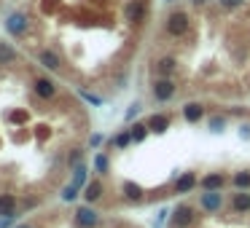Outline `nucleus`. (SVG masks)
Wrapping results in <instances>:
<instances>
[{
  "instance_id": "9b49d317",
  "label": "nucleus",
  "mask_w": 250,
  "mask_h": 228,
  "mask_svg": "<svg viewBox=\"0 0 250 228\" xmlns=\"http://www.w3.org/2000/svg\"><path fill=\"white\" fill-rule=\"evenodd\" d=\"M194 185H199V177L191 175V172H186L183 177H178V180H175V188H178V193H188Z\"/></svg>"
},
{
  "instance_id": "b1692460",
  "label": "nucleus",
  "mask_w": 250,
  "mask_h": 228,
  "mask_svg": "<svg viewBox=\"0 0 250 228\" xmlns=\"http://www.w3.org/2000/svg\"><path fill=\"white\" fill-rule=\"evenodd\" d=\"M129 142H132V132H121V135L113 140V145H116V148H127Z\"/></svg>"
},
{
  "instance_id": "6ab92c4d",
  "label": "nucleus",
  "mask_w": 250,
  "mask_h": 228,
  "mask_svg": "<svg viewBox=\"0 0 250 228\" xmlns=\"http://www.w3.org/2000/svg\"><path fill=\"white\" fill-rule=\"evenodd\" d=\"M124 193H127V199H132V201L143 199V188L134 185V182H124Z\"/></svg>"
},
{
  "instance_id": "f257e3e1",
  "label": "nucleus",
  "mask_w": 250,
  "mask_h": 228,
  "mask_svg": "<svg viewBox=\"0 0 250 228\" xmlns=\"http://www.w3.org/2000/svg\"><path fill=\"white\" fill-rule=\"evenodd\" d=\"M191 27V19H188L186 11H169L167 14V32L172 38H183Z\"/></svg>"
},
{
  "instance_id": "39448f33",
  "label": "nucleus",
  "mask_w": 250,
  "mask_h": 228,
  "mask_svg": "<svg viewBox=\"0 0 250 228\" xmlns=\"http://www.w3.org/2000/svg\"><path fill=\"white\" fill-rule=\"evenodd\" d=\"M6 27L11 35H22L24 30H27V16L24 14H11V16L6 19Z\"/></svg>"
},
{
  "instance_id": "4468645a",
  "label": "nucleus",
  "mask_w": 250,
  "mask_h": 228,
  "mask_svg": "<svg viewBox=\"0 0 250 228\" xmlns=\"http://www.w3.org/2000/svg\"><path fill=\"white\" fill-rule=\"evenodd\" d=\"M175 67H178V62H175L172 57H164V59H159V62H156V73L162 78H169L175 73Z\"/></svg>"
},
{
  "instance_id": "7ed1b4c3",
  "label": "nucleus",
  "mask_w": 250,
  "mask_h": 228,
  "mask_svg": "<svg viewBox=\"0 0 250 228\" xmlns=\"http://www.w3.org/2000/svg\"><path fill=\"white\" fill-rule=\"evenodd\" d=\"M199 204H202V210H207V212H218L223 207L221 191H204L202 196H199Z\"/></svg>"
},
{
  "instance_id": "cd10ccee",
  "label": "nucleus",
  "mask_w": 250,
  "mask_h": 228,
  "mask_svg": "<svg viewBox=\"0 0 250 228\" xmlns=\"http://www.w3.org/2000/svg\"><path fill=\"white\" fill-rule=\"evenodd\" d=\"M81 97H83V100H86V102H92V105H102V100H100V97H94V94L83 91V89H81Z\"/></svg>"
},
{
  "instance_id": "f03ea898",
  "label": "nucleus",
  "mask_w": 250,
  "mask_h": 228,
  "mask_svg": "<svg viewBox=\"0 0 250 228\" xmlns=\"http://www.w3.org/2000/svg\"><path fill=\"white\" fill-rule=\"evenodd\" d=\"M175 83L172 78H156V83H153V97H156L159 102H169L175 97Z\"/></svg>"
},
{
  "instance_id": "dca6fc26",
  "label": "nucleus",
  "mask_w": 250,
  "mask_h": 228,
  "mask_svg": "<svg viewBox=\"0 0 250 228\" xmlns=\"http://www.w3.org/2000/svg\"><path fill=\"white\" fill-rule=\"evenodd\" d=\"M41 62H43V67H49V70H59V57L54 51H41Z\"/></svg>"
},
{
  "instance_id": "c85d7f7f",
  "label": "nucleus",
  "mask_w": 250,
  "mask_h": 228,
  "mask_svg": "<svg viewBox=\"0 0 250 228\" xmlns=\"http://www.w3.org/2000/svg\"><path fill=\"white\" fill-rule=\"evenodd\" d=\"M140 113V102H134V105H129V110H127V121H132L134 116Z\"/></svg>"
},
{
  "instance_id": "4be33fe9",
  "label": "nucleus",
  "mask_w": 250,
  "mask_h": 228,
  "mask_svg": "<svg viewBox=\"0 0 250 228\" xmlns=\"http://www.w3.org/2000/svg\"><path fill=\"white\" fill-rule=\"evenodd\" d=\"M223 129H226V118H221V116L210 118V132H213V135H221Z\"/></svg>"
},
{
  "instance_id": "a878e982",
  "label": "nucleus",
  "mask_w": 250,
  "mask_h": 228,
  "mask_svg": "<svg viewBox=\"0 0 250 228\" xmlns=\"http://www.w3.org/2000/svg\"><path fill=\"white\" fill-rule=\"evenodd\" d=\"M76 196H78V185H67V188L62 191V199H65V201H73Z\"/></svg>"
},
{
  "instance_id": "f8f14e48",
  "label": "nucleus",
  "mask_w": 250,
  "mask_h": 228,
  "mask_svg": "<svg viewBox=\"0 0 250 228\" xmlns=\"http://www.w3.org/2000/svg\"><path fill=\"white\" fill-rule=\"evenodd\" d=\"M148 129L156 132V135H164V132L169 129V118L162 116V113H159V116H151V118H148Z\"/></svg>"
},
{
  "instance_id": "473e14b6",
  "label": "nucleus",
  "mask_w": 250,
  "mask_h": 228,
  "mask_svg": "<svg viewBox=\"0 0 250 228\" xmlns=\"http://www.w3.org/2000/svg\"><path fill=\"white\" fill-rule=\"evenodd\" d=\"M164 3H175V0H164Z\"/></svg>"
},
{
  "instance_id": "1a4fd4ad",
  "label": "nucleus",
  "mask_w": 250,
  "mask_h": 228,
  "mask_svg": "<svg viewBox=\"0 0 250 228\" xmlns=\"http://www.w3.org/2000/svg\"><path fill=\"white\" fill-rule=\"evenodd\" d=\"M199 185H202L204 191H221V185H223V175H221V172H213V175H204L202 180H199Z\"/></svg>"
},
{
  "instance_id": "7c9ffc66",
  "label": "nucleus",
  "mask_w": 250,
  "mask_h": 228,
  "mask_svg": "<svg viewBox=\"0 0 250 228\" xmlns=\"http://www.w3.org/2000/svg\"><path fill=\"white\" fill-rule=\"evenodd\" d=\"M100 142H102V135H94V137H92V148H97Z\"/></svg>"
},
{
  "instance_id": "2eb2a0df",
  "label": "nucleus",
  "mask_w": 250,
  "mask_h": 228,
  "mask_svg": "<svg viewBox=\"0 0 250 228\" xmlns=\"http://www.w3.org/2000/svg\"><path fill=\"white\" fill-rule=\"evenodd\" d=\"M129 132H132V142H143L148 137V123H134V126H129Z\"/></svg>"
},
{
  "instance_id": "412c9836",
  "label": "nucleus",
  "mask_w": 250,
  "mask_h": 228,
  "mask_svg": "<svg viewBox=\"0 0 250 228\" xmlns=\"http://www.w3.org/2000/svg\"><path fill=\"white\" fill-rule=\"evenodd\" d=\"M83 182H86V167H83V164H76V169H73V185L81 188Z\"/></svg>"
},
{
  "instance_id": "a211bd4d",
  "label": "nucleus",
  "mask_w": 250,
  "mask_h": 228,
  "mask_svg": "<svg viewBox=\"0 0 250 228\" xmlns=\"http://www.w3.org/2000/svg\"><path fill=\"white\" fill-rule=\"evenodd\" d=\"M234 210L237 212H248L250 210V193H237V196H234Z\"/></svg>"
},
{
  "instance_id": "c756f323",
  "label": "nucleus",
  "mask_w": 250,
  "mask_h": 228,
  "mask_svg": "<svg viewBox=\"0 0 250 228\" xmlns=\"http://www.w3.org/2000/svg\"><path fill=\"white\" fill-rule=\"evenodd\" d=\"M239 137H242V140H250V123L239 126Z\"/></svg>"
},
{
  "instance_id": "6e6552de",
  "label": "nucleus",
  "mask_w": 250,
  "mask_h": 228,
  "mask_svg": "<svg viewBox=\"0 0 250 228\" xmlns=\"http://www.w3.org/2000/svg\"><path fill=\"white\" fill-rule=\"evenodd\" d=\"M35 94L43 97V100H51L54 94H57V86H54L49 78H38V81H35Z\"/></svg>"
},
{
  "instance_id": "423d86ee",
  "label": "nucleus",
  "mask_w": 250,
  "mask_h": 228,
  "mask_svg": "<svg viewBox=\"0 0 250 228\" xmlns=\"http://www.w3.org/2000/svg\"><path fill=\"white\" fill-rule=\"evenodd\" d=\"M76 220H78V226H83V228H94L100 223V215L94 210H89V207H81V210L76 212Z\"/></svg>"
},
{
  "instance_id": "bb28decb",
  "label": "nucleus",
  "mask_w": 250,
  "mask_h": 228,
  "mask_svg": "<svg viewBox=\"0 0 250 228\" xmlns=\"http://www.w3.org/2000/svg\"><path fill=\"white\" fill-rule=\"evenodd\" d=\"M218 3H221L223 8H226V11H234V8H239L245 3V0H218Z\"/></svg>"
},
{
  "instance_id": "393cba45",
  "label": "nucleus",
  "mask_w": 250,
  "mask_h": 228,
  "mask_svg": "<svg viewBox=\"0 0 250 228\" xmlns=\"http://www.w3.org/2000/svg\"><path fill=\"white\" fill-rule=\"evenodd\" d=\"M94 169H97V172H108V156L100 153V156L94 158Z\"/></svg>"
},
{
  "instance_id": "20e7f679",
  "label": "nucleus",
  "mask_w": 250,
  "mask_h": 228,
  "mask_svg": "<svg viewBox=\"0 0 250 228\" xmlns=\"http://www.w3.org/2000/svg\"><path fill=\"white\" fill-rule=\"evenodd\" d=\"M172 223H175V228L191 226V223H194V210H191V207H186V204H181L178 210H175V215H172Z\"/></svg>"
},
{
  "instance_id": "aec40b11",
  "label": "nucleus",
  "mask_w": 250,
  "mask_h": 228,
  "mask_svg": "<svg viewBox=\"0 0 250 228\" xmlns=\"http://www.w3.org/2000/svg\"><path fill=\"white\" fill-rule=\"evenodd\" d=\"M83 196H86V201H97L100 196H102V185H100V182H89Z\"/></svg>"
},
{
  "instance_id": "9d476101",
  "label": "nucleus",
  "mask_w": 250,
  "mask_h": 228,
  "mask_svg": "<svg viewBox=\"0 0 250 228\" xmlns=\"http://www.w3.org/2000/svg\"><path fill=\"white\" fill-rule=\"evenodd\" d=\"M143 16H146V3H143V0H134V3L127 6V19L129 22H143Z\"/></svg>"
},
{
  "instance_id": "ddd939ff",
  "label": "nucleus",
  "mask_w": 250,
  "mask_h": 228,
  "mask_svg": "<svg viewBox=\"0 0 250 228\" xmlns=\"http://www.w3.org/2000/svg\"><path fill=\"white\" fill-rule=\"evenodd\" d=\"M14 210H17V199H14L11 193H3L0 196V217H11Z\"/></svg>"
},
{
  "instance_id": "5701e85b",
  "label": "nucleus",
  "mask_w": 250,
  "mask_h": 228,
  "mask_svg": "<svg viewBox=\"0 0 250 228\" xmlns=\"http://www.w3.org/2000/svg\"><path fill=\"white\" fill-rule=\"evenodd\" d=\"M234 185L250 188V172H237V175H234Z\"/></svg>"
},
{
  "instance_id": "f3484780",
  "label": "nucleus",
  "mask_w": 250,
  "mask_h": 228,
  "mask_svg": "<svg viewBox=\"0 0 250 228\" xmlns=\"http://www.w3.org/2000/svg\"><path fill=\"white\" fill-rule=\"evenodd\" d=\"M14 59H17V51H14L8 43H3L0 41V64H11Z\"/></svg>"
},
{
  "instance_id": "0eeeda50",
  "label": "nucleus",
  "mask_w": 250,
  "mask_h": 228,
  "mask_svg": "<svg viewBox=\"0 0 250 228\" xmlns=\"http://www.w3.org/2000/svg\"><path fill=\"white\" fill-rule=\"evenodd\" d=\"M183 118L188 123H199L204 118V107L199 102H188V105H183Z\"/></svg>"
},
{
  "instance_id": "2f4dec72",
  "label": "nucleus",
  "mask_w": 250,
  "mask_h": 228,
  "mask_svg": "<svg viewBox=\"0 0 250 228\" xmlns=\"http://www.w3.org/2000/svg\"><path fill=\"white\" fill-rule=\"evenodd\" d=\"M19 228H33V226H27V223H24V226H19Z\"/></svg>"
}]
</instances>
